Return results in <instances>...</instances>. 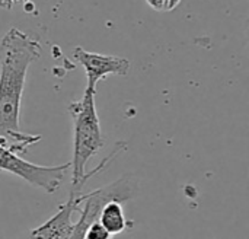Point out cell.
Masks as SVG:
<instances>
[{
  "instance_id": "1",
  "label": "cell",
  "mask_w": 249,
  "mask_h": 239,
  "mask_svg": "<svg viewBox=\"0 0 249 239\" xmlns=\"http://www.w3.org/2000/svg\"><path fill=\"white\" fill-rule=\"evenodd\" d=\"M38 39L10 28L0 41V145L16 155L25 153L42 137L20 131V104L29 66L41 57Z\"/></svg>"
},
{
  "instance_id": "2",
  "label": "cell",
  "mask_w": 249,
  "mask_h": 239,
  "mask_svg": "<svg viewBox=\"0 0 249 239\" xmlns=\"http://www.w3.org/2000/svg\"><path fill=\"white\" fill-rule=\"evenodd\" d=\"M96 91L85 89L83 96L79 101H73L69 105V114L73 123V161L70 162L71 168V193H80L82 187L96 172L104 171L108 162L114 161L121 150L125 149V143H118L115 150L109 158L102 161L98 168L90 172L86 171L89 161L104 147L105 140L102 136L99 117L95 102Z\"/></svg>"
},
{
  "instance_id": "3",
  "label": "cell",
  "mask_w": 249,
  "mask_h": 239,
  "mask_svg": "<svg viewBox=\"0 0 249 239\" xmlns=\"http://www.w3.org/2000/svg\"><path fill=\"white\" fill-rule=\"evenodd\" d=\"M139 193V181L131 175H124L114 183L99 187L96 190L82 194V202L77 213L79 221L73 223V229L69 239H83L86 229L99 222V215L102 207L109 202L125 203L133 200Z\"/></svg>"
},
{
  "instance_id": "4",
  "label": "cell",
  "mask_w": 249,
  "mask_h": 239,
  "mask_svg": "<svg viewBox=\"0 0 249 239\" xmlns=\"http://www.w3.org/2000/svg\"><path fill=\"white\" fill-rule=\"evenodd\" d=\"M69 168L70 162L57 166H41L32 164L0 145V171L19 177L25 183L44 190L45 193L53 194L60 188Z\"/></svg>"
},
{
  "instance_id": "5",
  "label": "cell",
  "mask_w": 249,
  "mask_h": 239,
  "mask_svg": "<svg viewBox=\"0 0 249 239\" xmlns=\"http://www.w3.org/2000/svg\"><path fill=\"white\" fill-rule=\"evenodd\" d=\"M73 57L83 66L88 79L86 88L92 91H96L98 82H101L107 76H125L130 70V61L127 58L90 53L83 50L82 47H76L73 50Z\"/></svg>"
},
{
  "instance_id": "6",
  "label": "cell",
  "mask_w": 249,
  "mask_h": 239,
  "mask_svg": "<svg viewBox=\"0 0 249 239\" xmlns=\"http://www.w3.org/2000/svg\"><path fill=\"white\" fill-rule=\"evenodd\" d=\"M82 194L83 191H70L67 202L58 207L57 213L53 218H50L45 223L34 229L26 239H69L73 229L71 216L79 210Z\"/></svg>"
},
{
  "instance_id": "7",
  "label": "cell",
  "mask_w": 249,
  "mask_h": 239,
  "mask_svg": "<svg viewBox=\"0 0 249 239\" xmlns=\"http://www.w3.org/2000/svg\"><path fill=\"white\" fill-rule=\"evenodd\" d=\"M99 223L107 229V232L114 237L124 232L128 226V222L124 215L123 203L120 202H109L107 203L99 215Z\"/></svg>"
},
{
  "instance_id": "8",
  "label": "cell",
  "mask_w": 249,
  "mask_h": 239,
  "mask_svg": "<svg viewBox=\"0 0 249 239\" xmlns=\"http://www.w3.org/2000/svg\"><path fill=\"white\" fill-rule=\"evenodd\" d=\"M83 239H112V237L107 232V229L99 222H95L86 229Z\"/></svg>"
},
{
  "instance_id": "9",
  "label": "cell",
  "mask_w": 249,
  "mask_h": 239,
  "mask_svg": "<svg viewBox=\"0 0 249 239\" xmlns=\"http://www.w3.org/2000/svg\"><path fill=\"white\" fill-rule=\"evenodd\" d=\"M146 1L152 9L158 12H171L181 3V0H146Z\"/></svg>"
},
{
  "instance_id": "10",
  "label": "cell",
  "mask_w": 249,
  "mask_h": 239,
  "mask_svg": "<svg viewBox=\"0 0 249 239\" xmlns=\"http://www.w3.org/2000/svg\"><path fill=\"white\" fill-rule=\"evenodd\" d=\"M31 0H0V7L1 9H6V10H10L15 4L18 3H28Z\"/></svg>"
}]
</instances>
